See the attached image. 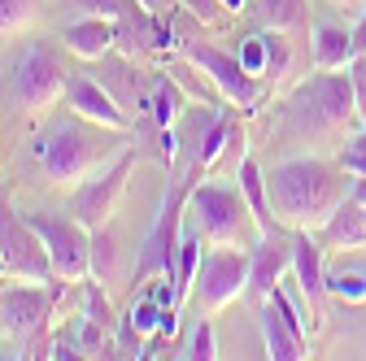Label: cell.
Segmentation results:
<instances>
[{"mask_svg":"<svg viewBox=\"0 0 366 361\" xmlns=\"http://www.w3.org/2000/svg\"><path fill=\"white\" fill-rule=\"evenodd\" d=\"M323 248H366V213L362 205H353L349 196L340 200V209L327 218V227L318 231Z\"/></svg>","mask_w":366,"mask_h":361,"instance_id":"44dd1931","label":"cell"},{"mask_svg":"<svg viewBox=\"0 0 366 361\" xmlns=\"http://www.w3.org/2000/svg\"><path fill=\"white\" fill-rule=\"evenodd\" d=\"M66 109L70 113H79V118H87V122H101V126H109V131H122V135H135V122H131V113L105 92V87L97 83V74H83V70H70V78H66Z\"/></svg>","mask_w":366,"mask_h":361,"instance_id":"4fadbf2b","label":"cell"},{"mask_svg":"<svg viewBox=\"0 0 366 361\" xmlns=\"http://www.w3.org/2000/svg\"><path fill=\"white\" fill-rule=\"evenodd\" d=\"M240 292H249V253L244 248H227V244H214L205 257H201V270H197V283H192V296L201 305V313H222L232 300H240Z\"/></svg>","mask_w":366,"mask_h":361,"instance_id":"7c38bea8","label":"cell"},{"mask_svg":"<svg viewBox=\"0 0 366 361\" xmlns=\"http://www.w3.org/2000/svg\"><path fill=\"white\" fill-rule=\"evenodd\" d=\"M349 78H353V96H357V122L366 126V57L349 61Z\"/></svg>","mask_w":366,"mask_h":361,"instance_id":"e575fe53","label":"cell"},{"mask_svg":"<svg viewBox=\"0 0 366 361\" xmlns=\"http://www.w3.org/2000/svg\"><path fill=\"white\" fill-rule=\"evenodd\" d=\"M118 270H122L118 235H114V227H97V231H92V279L118 283Z\"/></svg>","mask_w":366,"mask_h":361,"instance_id":"603a6c76","label":"cell"},{"mask_svg":"<svg viewBox=\"0 0 366 361\" xmlns=\"http://www.w3.org/2000/svg\"><path fill=\"white\" fill-rule=\"evenodd\" d=\"M39 18V0H0V39L26 31Z\"/></svg>","mask_w":366,"mask_h":361,"instance_id":"484cf974","label":"cell"},{"mask_svg":"<svg viewBox=\"0 0 366 361\" xmlns=\"http://www.w3.org/2000/svg\"><path fill=\"white\" fill-rule=\"evenodd\" d=\"M174 357H188V361H214V357H218V340H214V322H209V313L197 322V331H192L188 348L174 352Z\"/></svg>","mask_w":366,"mask_h":361,"instance_id":"f546056e","label":"cell"},{"mask_svg":"<svg viewBox=\"0 0 366 361\" xmlns=\"http://www.w3.org/2000/svg\"><path fill=\"white\" fill-rule=\"evenodd\" d=\"M284 275H292V240H284V235H262L249 248V296L262 305L274 288L284 283Z\"/></svg>","mask_w":366,"mask_h":361,"instance_id":"9a60e30c","label":"cell"},{"mask_svg":"<svg viewBox=\"0 0 366 361\" xmlns=\"http://www.w3.org/2000/svg\"><path fill=\"white\" fill-rule=\"evenodd\" d=\"M249 14L266 26V31H284L292 39L310 35V9H305V0H249Z\"/></svg>","mask_w":366,"mask_h":361,"instance_id":"ffe728a7","label":"cell"},{"mask_svg":"<svg viewBox=\"0 0 366 361\" xmlns=\"http://www.w3.org/2000/svg\"><path fill=\"white\" fill-rule=\"evenodd\" d=\"M236 57H240V66H244L253 78H262V70H266V39H262V31L249 35V39L240 44V53H236Z\"/></svg>","mask_w":366,"mask_h":361,"instance_id":"836d02e7","label":"cell"},{"mask_svg":"<svg viewBox=\"0 0 366 361\" xmlns=\"http://www.w3.org/2000/svg\"><path fill=\"white\" fill-rule=\"evenodd\" d=\"M162 318H166V309H162L149 292H144V296H135L131 309H127V322L140 331V335H157V331H162Z\"/></svg>","mask_w":366,"mask_h":361,"instance_id":"4316f807","label":"cell"},{"mask_svg":"<svg viewBox=\"0 0 366 361\" xmlns=\"http://www.w3.org/2000/svg\"><path fill=\"white\" fill-rule=\"evenodd\" d=\"M262 39H266V70H262V83L266 87H280L292 70V35L284 31H266L262 26Z\"/></svg>","mask_w":366,"mask_h":361,"instance_id":"cb8c5ba5","label":"cell"},{"mask_svg":"<svg viewBox=\"0 0 366 361\" xmlns=\"http://www.w3.org/2000/svg\"><path fill=\"white\" fill-rule=\"evenodd\" d=\"M336 161H340L349 174H366V126H357V135H349Z\"/></svg>","mask_w":366,"mask_h":361,"instance_id":"4dcf8cb0","label":"cell"},{"mask_svg":"<svg viewBox=\"0 0 366 361\" xmlns=\"http://www.w3.org/2000/svg\"><path fill=\"white\" fill-rule=\"evenodd\" d=\"M362 213H366V205H362Z\"/></svg>","mask_w":366,"mask_h":361,"instance_id":"b9f144b4","label":"cell"},{"mask_svg":"<svg viewBox=\"0 0 366 361\" xmlns=\"http://www.w3.org/2000/svg\"><path fill=\"white\" fill-rule=\"evenodd\" d=\"M205 244H209V240H205L201 231L183 235V244H179V265H174V283H179V296H183V300L192 296V283H197V270H201Z\"/></svg>","mask_w":366,"mask_h":361,"instance_id":"d4e9b609","label":"cell"},{"mask_svg":"<svg viewBox=\"0 0 366 361\" xmlns=\"http://www.w3.org/2000/svg\"><path fill=\"white\" fill-rule=\"evenodd\" d=\"M201 174L192 161H174L170 166V178H166V192H162V205H157V218L153 227L144 231V244L135 253V265H131V283H149L153 275H174L179 265V244H183V205H192V188L201 183Z\"/></svg>","mask_w":366,"mask_h":361,"instance_id":"277c9868","label":"cell"},{"mask_svg":"<svg viewBox=\"0 0 366 361\" xmlns=\"http://www.w3.org/2000/svg\"><path fill=\"white\" fill-rule=\"evenodd\" d=\"M192 209L201 222V235L209 244H227V248H253L262 240V227L244 200L240 188L232 183H201L192 188Z\"/></svg>","mask_w":366,"mask_h":361,"instance_id":"52a82bcc","label":"cell"},{"mask_svg":"<svg viewBox=\"0 0 366 361\" xmlns=\"http://www.w3.org/2000/svg\"><path fill=\"white\" fill-rule=\"evenodd\" d=\"M9 275V265H5V257H0V279H5Z\"/></svg>","mask_w":366,"mask_h":361,"instance_id":"60d3db41","label":"cell"},{"mask_svg":"<svg viewBox=\"0 0 366 361\" xmlns=\"http://www.w3.org/2000/svg\"><path fill=\"white\" fill-rule=\"evenodd\" d=\"M66 279L53 283H18V288H0V331L22 340L18 357H49L53 348V309L61 296Z\"/></svg>","mask_w":366,"mask_h":361,"instance_id":"8992f818","label":"cell"},{"mask_svg":"<svg viewBox=\"0 0 366 361\" xmlns=\"http://www.w3.org/2000/svg\"><path fill=\"white\" fill-rule=\"evenodd\" d=\"M310 61H314V70H349L353 35L336 22H314L310 26Z\"/></svg>","mask_w":366,"mask_h":361,"instance_id":"d6986e66","label":"cell"},{"mask_svg":"<svg viewBox=\"0 0 366 361\" xmlns=\"http://www.w3.org/2000/svg\"><path fill=\"white\" fill-rule=\"evenodd\" d=\"M179 53L188 57V61L218 87V92H222V101H232L240 113H257V105H262L266 92H270L262 78H253V74L240 66V57H232L227 49H218V44H205V39L183 35V39H179Z\"/></svg>","mask_w":366,"mask_h":361,"instance_id":"ba28073f","label":"cell"},{"mask_svg":"<svg viewBox=\"0 0 366 361\" xmlns=\"http://www.w3.org/2000/svg\"><path fill=\"white\" fill-rule=\"evenodd\" d=\"M135 170V144H122L97 174H87L83 183L70 192V213L83 222L87 231L97 227H109L118 205H122V192H127V178Z\"/></svg>","mask_w":366,"mask_h":361,"instance_id":"9c48e42d","label":"cell"},{"mask_svg":"<svg viewBox=\"0 0 366 361\" xmlns=\"http://www.w3.org/2000/svg\"><path fill=\"white\" fill-rule=\"evenodd\" d=\"M327 296L362 305L366 300V275H357V270H336V275H327Z\"/></svg>","mask_w":366,"mask_h":361,"instance_id":"83f0119b","label":"cell"},{"mask_svg":"<svg viewBox=\"0 0 366 361\" xmlns=\"http://www.w3.org/2000/svg\"><path fill=\"white\" fill-rule=\"evenodd\" d=\"M222 5L232 9V14H244V9H249V0H222Z\"/></svg>","mask_w":366,"mask_h":361,"instance_id":"f35d334b","label":"cell"},{"mask_svg":"<svg viewBox=\"0 0 366 361\" xmlns=\"http://www.w3.org/2000/svg\"><path fill=\"white\" fill-rule=\"evenodd\" d=\"M0 257H5L9 275L26 279V283H53V257L44 248L39 231L14 209L9 188H0Z\"/></svg>","mask_w":366,"mask_h":361,"instance_id":"8fae6325","label":"cell"},{"mask_svg":"<svg viewBox=\"0 0 366 361\" xmlns=\"http://www.w3.org/2000/svg\"><path fill=\"white\" fill-rule=\"evenodd\" d=\"M114 135H122V131H109L101 122H87L79 113L57 118L35 140V157H39L44 178H49L53 188H61V192H74L87 174H97L118 153L114 148Z\"/></svg>","mask_w":366,"mask_h":361,"instance_id":"3957f363","label":"cell"},{"mask_svg":"<svg viewBox=\"0 0 366 361\" xmlns=\"http://www.w3.org/2000/svg\"><path fill=\"white\" fill-rule=\"evenodd\" d=\"M183 109H188V92L170 78V74H157L153 78V131H170L179 118H183ZM157 140V135H153Z\"/></svg>","mask_w":366,"mask_h":361,"instance_id":"7402d4cb","label":"cell"},{"mask_svg":"<svg viewBox=\"0 0 366 361\" xmlns=\"http://www.w3.org/2000/svg\"><path fill=\"white\" fill-rule=\"evenodd\" d=\"M349 126H362L349 70H318L274 105V131L288 140H327Z\"/></svg>","mask_w":366,"mask_h":361,"instance_id":"7a4b0ae2","label":"cell"},{"mask_svg":"<svg viewBox=\"0 0 366 361\" xmlns=\"http://www.w3.org/2000/svg\"><path fill=\"white\" fill-rule=\"evenodd\" d=\"M31 227L39 231L44 248L53 257V275L66 279V283H83L92 279V231L74 213H44V209H31L22 213Z\"/></svg>","mask_w":366,"mask_h":361,"instance_id":"30bf717a","label":"cell"},{"mask_svg":"<svg viewBox=\"0 0 366 361\" xmlns=\"http://www.w3.org/2000/svg\"><path fill=\"white\" fill-rule=\"evenodd\" d=\"M61 44H66V53L83 57V61H101L114 44H118V26L114 18H97V14H83L79 22H70L61 31Z\"/></svg>","mask_w":366,"mask_h":361,"instance_id":"e0dca14e","label":"cell"},{"mask_svg":"<svg viewBox=\"0 0 366 361\" xmlns=\"http://www.w3.org/2000/svg\"><path fill=\"white\" fill-rule=\"evenodd\" d=\"M349 200H353V205H366V174H353V183H349Z\"/></svg>","mask_w":366,"mask_h":361,"instance_id":"74e56055","label":"cell"},{"mask_svg":"<svg viewBox=\"0 0 366 361\" xmlns=\"http://www.w3.org/2000/svg\"><path fill=\"white\" fill-rule=\"evenodd\" d=\"M236 178H240V192H244V200H249V209H253V218H257L262 235H280V231H288L284 222L274 218V205H270V188H266V170H262L253 157H244V161L236 166Z\"/></svg>","mask_w":366,"mask_h":361,"instance_id":"ac0fdd59","label":"cell"},{"mask_svg":"<svg viewBox=\"0 0 366 361\" xmlns=\"http://www.w3.org/2000/svg\"><path fill=\"white\" fill-rule=\"evenodd\" d=\"M109 357H144V335L135 331L127 318H118V331H114V352Z\"/></svg>","mask_w":366,"mask_h":361,"instance_id":"d6a6232c","label":"cell"},{"mask_svg":"<svg viewBox=\"0 0 366 361\" xmlns=\"http://www.w3.org/2000/svg\"><path fill=\"white\" fill-rule=\"evenodd\" d=\"M140 5H144L149 14H162V18H170V14L179 9V0H140Z\"/></svg>","mask_w":366,"mask_h":361,"instance_id":"8d00e7d4","label":"cell"},{"mask_svg":"<svg viewBox=\"0 0 366 361\" xmlns=\"http://www.w3.org/2000/svg\"><path fill=\"white\" fill-rule=\"evenodd\" d=\"M66 61L53 39H26L0 70V96L22 113H44L66 96Z\"/></svg>","mask_w":366,"mask_h":361,"instance_id":"5b68a950","label":"cell"},{"mask_svg":"<svg viewBox=\"0 0 366 361\" xmlns=\"http://www.w3.org/2000/svg\"><path fill=\"white\" fill-rule=\"evenodd\" d=\"M179 9L188 14V18H197L201 26H209V31L227 26V18H232V9H227L222 0H179Z\"/></svg>","mask_w":366,"mask_h":361,"instance_id":"f1b7e54d","label":"cell"},{"mask_svg":"<svg viewBox=\"0 0 366 361\" xmlns=\"http://www.w3.org/2000/svg\"><path fill=\"white\" fill-rule=\"evenodd\" d=\"M292 279L310 305L314 318H323L327 300V270H323V240L314 231H292Z\"/></svg>","mask_w":366,"mask_h":361,"instance_id":"5bb4252c","label":"cell"},{"mask_svg":"<svg viewBox=\"0 0 366 361\" xmlns=\"http://www.w3.org/2000/svg\"><path fill=\"white\" fill-rule=\"evenodd\" d=\"M349 183H353L349 170L323 157H288L266 174L274 218L288 231H314V235L340 209V200L349 196Z\"/></svg>","mask_w":366,"mask_h":361,"instance_id":"6da1fadb","label":"cell"},{"mask_svg":"<svg viewBox=\"0 0 366 361\" xmlns=\"http://www.w3.org/2000/svg\"><path fill=\"white\" fill-rule=\"evenodd\" d=\"M353 57H366V5L357 9V22H353Z\"/></svg>","mask_w":366,"mask_h":361,"instance_id":"d590c367","label":"cell"},{"mask_svg":"<svg viewBox=\"0 0 366 361\" xmlns=\"http://www.w3.org/2000/svg\"><path fill=\"white\" fill-rule=\"evenodd\" d=\"M332 5H336V9H362L366 0H332Z\"/></svg>","mask_w":366,"mask_h":361,"instance_id":"ab89813d","label":"cell"},{"mask_svg":"<svg viewBox=\"0 0 366 361\" xmlns=\"http://www.w3.org/2000/svg\"><path fill=\"white\" fill-rule=\"evenodd\" d=\"M257 327H262V344H266L270 361H305L310 357V331H301L274 300L257 305Z\"/></svg>","mask_w":366,"mask_h":361,"instance_id":"2e32d148","label":"cell"},{"mask_svg":"<svg viewBox=\"0 0 366 361\" xmlns=\"http://www.w3.org/2000/svg\"><path fill=\"white\" fill-rule=\"evenodd\" d=\"M66 5L83 18V14H97V18H122L135 0H66Z\"/></svg>","mask_w":366,"mask_h":361,"instance_id":"1f68e13d","label":"cell"}]
</instances>
